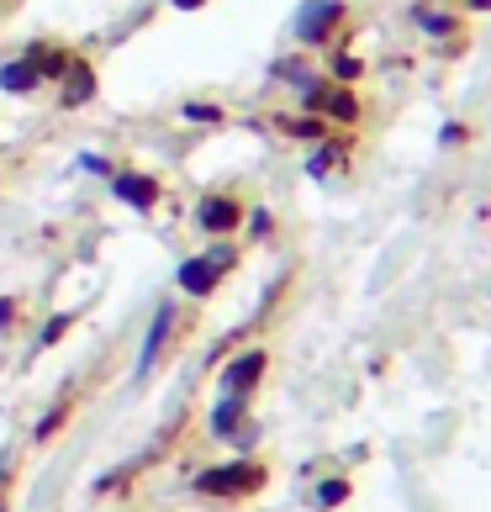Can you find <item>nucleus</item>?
Masks as SVG:
<instances>
[{
	"label": "nucleus",
	"mask_w": 491,
	"mask_h": 512,
	"mask_svg": "<svg viewBox=\"0 0 491 512\" xmlns=\"http://www.w3.org/2000/svg\"><path fill=\"white\" fill-rule=\"evenodd\" d=\"M196 486L206 497H249V491L264 486V470L259 465H222V470H206Z\"/></svg>",
	"instance_id": "nucleus-1"
},
{
	"label": "nucleus",
	"mask_w": 491,
	"mask_h": 512,
	"mask_svg": "<svg viewBox=\"0 0 491 512\" xmlns=\"http://www.w3.org/2000/svg\"><path fill=\"white\" fill-rule=\"evenodd\" d=\"M338 22H344V0H307L296 11V37L301 43H323Z\"/></svg>",
	"instance_id": "nucleus-2"
},
{
	"label": "nucleus",
	"mask_w": 491,
	"mask_h": 512,
	"mask_svg": "<svg viewBox=\"0 0 491 512\" xmlns=\"http://www.w3.org/2000/svg\"><path fill=\"white\" fill-rule=\"evenodd\" d=\"M233 264V254L228 249H217V254H206V259H185L180 264V286L191 291V296H206L222 280V270H228Z\"/></svg>",
	"instance_id": "nucleus-3"
},
{
	"label": "nucleus",
	"mask_w": 491,
	"mask_h": 512,
	"mask_svg": "<svg viewBox=\"0 0 491 512\" xmlns=\"http://www.w3.org/2000/svg\"><path fill=\"white\" fill-rule=\"evenodd\" d=\"M259 375H264V354H259V349H249V354L238 359V365H228L222 386H228V396H243V391H249V386L259 381Z\"/></svg>",
	"instance_id": "nucleus-4"
},
{
	"label": "nucleus",
	"mask_w": 491,
	"mask_h": 512,
	"mask_svg": "<svg viewBox=\"0 0 491 512\" xmlns=\"http://www.w3.org/2000/svg\"><path fill=\"white\" fill-rule=\"evenodd\" d=\"M307 96H312L317 111H328V117H338V122H354V117H360V106H354L349 90H307Z\"/></svg>",
	"instance_id": "nucleus-5"
},
{
	"label": "nucleus",
	"mask_w": 491,
	"mask_h": 512,
	"mask_svg": "<svg viewBox=\"0 0 491 512\" xmlns=\"http://www.w3.org/2000/svg\"><path fill=\"white\" fill-rule=\"evenodd\" d=\"M233 222H238V206L233 201H222V196H206L201 201V227H206V233H228Z\"/></svg>",
	"instance_id": "nucleus-6"
},
{
	"label": "nucleus",
	"mask_w": 491,
	"mask_h": 512,
	"mask_svg": "<svg viewBox=\"0 0 491 512\" xmlns=\"http://www.w3.org/2000/svg\"><path fill=\"white\" fill-rule=\"evenodd\" d=\"M127 206H138V212H148L154 206V180H143V175H117V185H111Z\"/></svg>",
	"instance_id": "nucleus-7"
},
{
	"label": "nucleus",
	"mask_w": 491,
	"mask_h": 512,
	"mask_svg": "<svg viewBox=\"0 0 491 512\" xmlns=\"http://www.w3.org/2000/svg\"><path fill=\"white\" fill-rule=\"evenodd\" d=\"M169 322H175V312H169V307H159V312H154V333L143 338V359H138V375H148V365H154V359H159V344H164Z\"/></svg>",
	"instance_id": "nucleus-8"
},
{
	"label": "nucleus",
	"mask_w": 491,
	"mask_h": 512,
	"mask_svg": "<svg viewBox=\"0 0 491 512\" xmlns=\"http://www.w3.org/2000/svg\"><path fill=\"white\" fill-rule=\"evenodd\" d=\"M90 90H96V80H90L85 64H69V80H64V106H85Z\"/></svg>",
	"instance_id": "nucleus-9"
},
{
	"label": "nucleus",
	"mask_w": 491,
	"mask_h": 512,
	"mask_svg": "<svg viewBox=\"0 0 491 512\" xmlns=\"http://www.w3.org/2000/svg\"><path fill=\"white\" fill-rule=\"evenodd\" d=\"M37 85V64H6L0 69V90H32Z\"/></svg>",
	"instance_id": "nucleus-10"
},
{
	"label": "nucleus",
	"mask_w": 491,
	"mask_h": 512,
	"mask_svg": "<svg viewBox=\"0 0 491 512\" xmlns=\"http://www.w3.org/2000/svg\"><path fill=\"white\" fill-rule=\"evenodd\" d=\"M238 417H243V396H228V402H222V407L212 412V428H217V433H228V428L238 423Z\"/></svg>",
	"instance_id": "nucleus-11"
},
{
	"label": "nucleus",
	"mask_w": 491,
	"mask_h": 512,
	"mask_svg": "<svg viewBox=\"0 0 491 512\" xmlns=\"http://www.w3.org/2000/svg\"><path fill=\"white\" fill-rule=\"evenodd\" d=\"M344 497H349V486H344V481H328L323 491H317V507H338Z\"/></svg>",
	"instance_id": "nucleus-12"
},
{
	"label": "nucleus",
	"mask_w": 491,
	"mask_h": 512,
	"mask_svg": "<svg viewBox=\"0 0 491 512\" xmlns=\"http://www.w3.org/2000/svg\"><path fill=\"white\" fill-rule=\"evenodd\" d=\"M418 22L428 32H455V16H439V11H418Z\"/></svg>",
	"instance_id": "nucleus-13"
},
{
	"label": "nucleus",
	"mask_w": 491,
	"mask_h": 512,
	"mask_svg": "<svg viewBox=\"0 0 491 512\" xmlns=\"http://www.w3.org/2000/svg\"><path fill=\"white\" fill-rule=\"evenodd\" d=\"M333 74H338V80H354V74H360V59H349V53H344V59H333Z\"/></svg>",
	"instance_id": "nucleus-14"
},
{
	"label": "nucleus",
	"mask_w": 491,
	"mask_h": 512,
	"mask_svg": "<svg viewBox=\"0 0 491 512\" xmlns=\"http://www.w3.org/2000/svg\"><path fill=\"white\" fill-rule=\"evenodd\" d=\"M169 6H180V11H191V6H206V0H169Z\"/></svg>",
	"instance_id": "nucleus-15"
},
{
	"label": "nucleus",
	"mask_w": 491,
	"mask_h": 512,
	"mask_svg": "<svg viewBox=\"0 0 491 512\" xmlns=\"http://www.w3.org/2000/svg\"><path fill=\"white\" fill-rule=\"evenodd\" d=\"M470 6H476V11H491V0H470Z\"/></svg>",
	"instance_id": "nucleus-16"
}]
</instances>
